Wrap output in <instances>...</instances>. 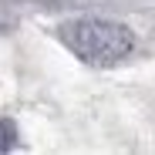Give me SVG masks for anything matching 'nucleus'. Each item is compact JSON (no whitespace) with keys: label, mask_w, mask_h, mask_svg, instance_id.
Returning a JSON list of instances; mask_svg holds the SVG:
<instances>
[{"label":"nucleus","mask_w":155,"mask_h":155,"mask_svg":"<svg viewBox=\"0 0 155 155\" xmlns=\"http://www.w3.org/2000/svg\"><path fill=\"white\" fill-rule=\"evenodd\" d=\"M61 41L68 44V51L74 58H81L91 68H111L118 61H125L135 47L132 31L118 20H105V17H74L61 27Z\"/></svg>","instance_id":"nucleus-1"},{"label":"nucleus","mask_w":155,"mask_h":155,"mask_svg":"<svg viewBox=\"0 0 155 155\" xmlns=\"http://www.w3.org/2000/svg\"><path fill=\"white\" fill-rule=\"evenodd\" d=\"M17 145V125L10 118H0V155Z\"/></svg>","instance_id":"nucleus-2"}]
</instances>
